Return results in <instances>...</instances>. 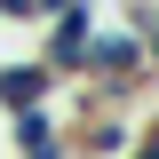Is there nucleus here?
<instances>
[{
    "mask_svg": "<svg viewBox=\"0 0 159 159\" xmlns=\"http://www.w3.org/2000/svg\"><path fill=\"white\" fill-rule=\"evenodd\" d=\"M88 40H96V8H64V16H48L40 64H48L56 80H80V56H88Z\"/></svg>",
    "mask_w": 159,
    "mask_h": 159,
    "instance_id": "f257e3e1",
    "label": "nucleus"
},
{
    "mask_svg": "<svg viewBox=\"0 0 159 159\" xmlns=\"http://www.w3.org/2000/svg\"><path fill=\"white\" fill-rule=\"evenodd\" d=\"M48 96H56V72L48 64H0V111L8 119H24V111H48Z\"/></svg>",
    "mask_w": 159,
    "mask_h": 159,
    "instance_id": "f03ea898",
    "label": "nucleus"
},
{
    "mask_svg": "<svg viewBox=\"0 0 159 159\" xmlns=\"http://www.w3.org/2000/svg\"><path fill=\"white\" fill-rule=\"evenodd\" d=\"M8 143H16V159H72V135L56 127V111H24V119H8Z\"/></svg>",
    "mask_w": 159,
    "mask_h": 159,
    "instance_id": "7ed1b4c3",
    "label": "nucleus"
},
{
    "mask_svg": "<svg viewBox=\"0 0 159 159\" xmlns=\"http://www.w3.org/2000/svg\"><path fill=\"white\" fill-rule=\"evenodd\" d=\"M135 119H119V111H103V119H88V127H80V151H88V159H127V151H135Z\"/></svg>",
    "mask_w": 159,
    "mask_h": 159,
    "instance_id": "20e7f679",
    "label": "nucleus"
},
{
    "mask_svg": "<svg viewBox=\"0 0 159 159\" xmlns=\"http://www.w3.org/2000/svg\"><path fill=\"white\" fill-rule=\"evenodd\" d=\"M0 16L8 24H40V0H0Z\"/></svg>",
    "mask_w": 159,
    "mask_h": 159,
    "instance_id": "39448f33",
    "label": "nucleus"
}]
</instances>
